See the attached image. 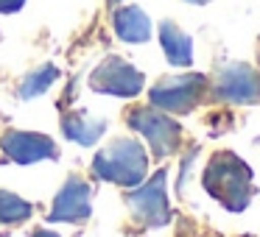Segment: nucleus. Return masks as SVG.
<instances>
[{
	"instance_id": "obj_3",
	"label": "nucleus",
	"mask_w": 260,
	"mask_h": 237,
	"mask_svg": "<svg viewBox=\"0 0 260 237\" xmlns=\"http://www.w3.org/2000/svg\"><path fill=\"white\" fill-rule=\"evenodd\" d=\"M126 123L146 137L148 148L157 159L174 156L182 142V126L154 106H132L126 114Z\"/></svg>"
},
{
	"instance_id": "obj_1",
	"label": "nucleus",
	"mask_w": 260,
	"mask_h": 237,
	"mask_svg": "<svg viewBox=\"0 0 260 237\" xmlns=\"http://www.w3.org/2000/svg\"><path fill=\"white\" fill-rule=\"evenodd\" d=\"M202 184L210 198L230 212H243L252 201V168L232 151H218L210 156Z\"/></svg>"
},
{
	"instance_id": "obj_14",
	"label": "nucleus",
	"mask_w": 260,
	"mask_h": 237,
	"mask_svg": "<svg viewBox=\"0 0 260 237\" xmlns=\"http://www.w3.org/2000/svg\"><path fill=\"white\" fill-rule=\"evenodd\" d=\"M34 215V204L14 195L9 190H0V223H23Z\"/></svg>"
},
{
	"instance_id": "obj_6",
	"label": "nucleus",
	"mask_w": 260,
	"mask_h": 237,
	"mask_svg": "<svg viewBox=\"0 0 260 237\" xmlns=\"http://www.w3.org/2000/svg\"><path fill=\"white\" fill-rule=\"evenodd\" d=\"M213 95L235 106H254L260 103V70L246 62L224 64L213 81Z\"/></svg>"
},
{
	"instance_id": "obj_17",
	"label": "nucleus",
	"mask_w": 260,
	"mask_h": 237,
	"mask_svg": "<svg viewBox=\"0 0 260 237\" xmlns=\"http://www.w3.org/2000/svg\"><path fill=\"white\" fill-rule=\"evenodd\" d=\"M187 3H196V6H204V3H210V0H187Z\"/></svg>"
},
{
	"instance_id": "obj_8",
	"label": "nucleus",
	"mask_w": 260,
	"mask_h": 237,
	"mask_svg": "<svg viewBox=\"0 0 260 237\" xmlns=\"http://www.w3.org/2000/svg\"><path fill=\"white\" fill-rule=\"evenodd\" d=\"M92 215V190L81 176H70L56 192L48 218L56 223H84Z\"/></svg>"
},
{
	"instance_id": "obj_9",
	"label": "nucleus",
	"mask_w": 260,
	"mask_h": 237,
	"mask_svg": "<svg viewBox=\"0 0 260 237\" xmlns=\"http://www.w3.org/2000/svg\"><path fill=\"white\" fill-rule=\"evenodd\" d=\"M0 148L12 162L17 165H31L40 162V159H56L59 148L51 137L37 134V131H6L0 137Z\"/></svg>"
},
{
	"instance_id": "obj_16",
	"label": "nucleus",
	"mask_w": 260,
	"mask_h": 237,
	"mask_svg": "<svg viewBox=\"0 0 260 237\" xmlns=\"http://www.w3.org/2000/svg\"><path fill=\"white\" fill-rule=\"evenodd\" d=\"M31 237H59V234H56V231H51V229H37Z\"/></svg>"
},
{
	"instance_id": "obj_5",
	"label": "nucleus",
	"mask_w": 260,
	"mask_h": 237,
	"mask_svg": "<svg viewBox=\"0 0 260 237\" xmlns=\"http://www.w3.org/2000/svg\"><path fill=\"white\" fill-rule=\"evenodd\" d=\"M168 173L157 170L151 179H143L137 187H132V192L126 195V207H129L132 218L143 226H165L171 220V207H168Z\"/></svg>"
},
{
	"instance_id": "obj_2",
	"label": "nucleus",
	"mask_w": 260,
	"mask_h": 237,
	"mask_svg": "<svg viewBox=\"0 0 260 237\" xmlns=\"http://www.w3.org/2000/svg\"><path fill=\"white\" fill-rule=\"evenodd\" d=\"M92 173L118 187H137L148 173V153L132 137H118L95 153Z\"/></svg>"
},
{
	"instance_id": "obj_7",
	"label": "nucleus",
	"mask_w": 260,
	"mask_h": 237,
	"mask_svg": "<svg viewBox=\"0 0 260 237\" xmlns=\"http://www.w3.org/2000/svg\"><path fill=\"white\" fill-rule=\"evenodd\" d=\"M143 73L129 64L120 56H107L95 70L90 73V87L95 92H104V95H115V98H135L143 92Z\"/></svg>"
},
{
	"instance_id": "obj_11",
	"label": "nucleus",
	"mask_w": 260,
	"mask_h": 237,
	"mask_svg": "<svg viewBox=\"0 0 260 237\" xmlns=\"http://www.w3.org/2000/svg\"><path fill=\"white\" fill-rule=\"evenodd\" d=\"M159 45H162L165 56H168V62L174 67H190L193 64V40L174 20L159 23Z\"/></svg>"
},
{
	"instance_id": "obj_10",
	"label": "nucleus",
	"mask_w": 260,
	"mask_h": 237,
	"mask_svg": "<svg viewBox=\"0 0 260 237\" xmlns=\"http://www.w3.org/2000/svg\"><path fill=\"white\" fill-rule=\"evenodd\" d=\"M115 34L129 45H143L151 40V20L140 6H120L112 17Z\"/></svg>"
},
{
	"instance_id": "obj_4",
	"label": "nucleus",
	"mask_w": 260,
	"mask_h": 237,
	"mask_svg": "<svg viewBox=\"0 0 260 237\" xmlns=\"http://www.w3.org/2000/svg\"><path fill=\"white\" fill-rule=\"evenodd\" d=\"M204 90H207V78L202 73H187V75H171L162 78L148 90V101L159 112L171 114H187L196 109L202 101Z\"/></svg>"
},
{
	"instance_id": "obj_12",
	"label": "nucleus",
	"mask_w": 260,
	"mask_h": 237,
	"mask_svg": "<svg viewBox=\"0 0 260 237\" xmlns=\"http://www.w3.org/2000/svg\"><path fill=\"white\" fill-rule=\"evenodd\" d=\"M62 131H64V137L68 140H73V142H79V145H95L98 140L104 137V131H107V123L104 120H95V117H90L87 112H68L62 117Z\"/></svg>"
},
{
	"instance_id": "obj_13",
	"label": "nucleus",
	"mask_w": 260,
	"mask_h": 237,
	"mask_svg": "<svg viewBox=\"0 0 260 237\" xmlns=\"http://www.w3.org/2000/svg\"><path fill=\"white\" fill-rule=\"evenodd\" d=\"M56 78H59V70L53 67V64H42V67H37L34 73L25 75V81L20 84V98H23V101H28V98L42 95L45 90H51Z\"/></svg>"
},
{
	"instance_id": "obj_15",
	"label": "nucleus",
	"mask_w": 260,
	"mask_h": 237,
	"mask_svg": "<svg viewBox=\"0 0 260 237\" xmlns=\"http://www.w3.org/2000/svg\"><path fill=\"white\" fill-rule=\"evenodd\" d=\"M25 0H0V14H14L23 9Z\"/></svg>"
},
{
	"instance_id": "obj_18",
	"label": "nucleus",
	"mask_w": 260,
	"mask_h": 237,
	"mask_svg": "<svg viewBox=\"0 0 260 237\" xmlns=\"http://www.w3.org/2000/svg\"><path fill=\"white\" fill-rule=\"evenodd\" d=\"M109 3H112V6H118V3H120V0H109Z\"/></svg>"
}]
</instances>
